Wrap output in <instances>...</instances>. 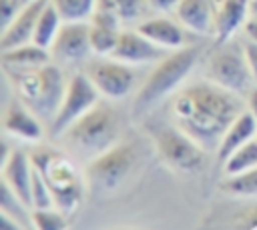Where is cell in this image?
Instances as JSON below:
<instances>
[{
	"mask_svg": "<svg viewBox=\"0 0 257 230\" xmlns=\"http://www.w3.org/2000/svg\"><path fill=\"white\" fill-rule=\"evenodd\" d=\"M171 112L177 126L207 150L219 146L225 130L245 110L239 94L207 80L181 88L173 96Z\"/></svg>",
	"mask_w": 257,
	"mask_h": 230,
	"instance_id": "obj_1",
	"label": "cell"
},
{
	"mask_svg": "<svg viewBox=\"0 0 257 230\" xmlns=\"http://www.w3.org/2000/svg\"><path fill=\"white\" fill-rule=\"evenodd\" d=\"M14 82L18 98L42 120L52 122L60 102L64 98L66 82L60 68L54 64H44L34 70L26 72H12L8 74Z\"/></svg>",
	"mask_w": 257,
	"mask_h": 230,
	"instance_id": "obj_2",
	"label": "cell"
},
{
	"mask_svg": "<svg viewBox=\"0 0 257 230\" xmlns=\"http://www.w3.org/2000/svg\"><path fill=\"white\" fill-rule=\"evenodd\" d=\"M199 54H201V46H183L161 58L137 92L135 110L145 112L163 98H167L169 94H173L197 64Z\"/></svg>",
	"mask_w": 257,
	"mask_h": 230,
	"instance_id": "obj_3",
	"label": "cell"
},
{
	"mask_svg": "<svg viewBox=\"0 0 257 230\" xmlns=\"http://www.w3.org/2000/svg\"><path fill=\"white\" fill-rule=\"evenodd\" d=\"M116 136H118L116 112L108 104L98 102L84 116H80L72 126L66 128V132L62 134V140L70 150L94 158L100 152L114 146Z\"/></svg>",
	"mask_w": 257,
	"mask_h": 230,
	"instance_id": "obj_4",
	"label": "cell"
},
{
	"mask_svg": "<svg viewBox=\"0 0 257 230\" xmlns=\"http://www.w3.org/2000/svg\"><path fill=\"white\" fill-rule=\"evenodd\" d=\"M32 166L48 184L54 206L64 214H72L82 200V180L76 166L62 154L50 148H38L30 154Z\"/></svg>",
	"mask_w": 257,
	"mask_h": 230,
	"instance_id": "obj_5",
	"label": "cell"
},
{
	"mask_svg": "<svg viewBox=\"0 0 257 230\" xmlns=\"http://www.w3.org/2000/svg\"><path fill=\"white\" fill-rule=\"evenodd\" d=\"M205 76L213 84L239 96L247 94L255 84L243 46L233 44L231 40L225 44H217V48L209 54L205 64Z\"/></svg>",
	"mask_w": 257,
	"mask_h": 230,
	"instance_id": "obj_6",
	"label": "cell"
},
{
	"mask_svg": "<svg viewBox=\"0 0 257 230\" xmlns=\"http://www.w3.org/2000/svg\"><path fill=\"white\" fill-rule=\"evenodd\" d=\"M135 158V148L131 144H114L88 160L84 170L86 182L94 190H114L133 170Z\"/></svg>",
	"mask_w": 257,
	"mask_h": 230,
	"instance_id": "obj_7",
	"label": "cell"
},
{
	"mask_svg": "<svg viewBox=\"0 0 257 230\" xmlns=\"http://www.w3.org/2000/svg\"><path fill=\"white\" fill-rule=\"evenodd\" d=\"M155 146L163 160L177 170L183 172H197L205 164V148L193 140L187 132L179 126H165L153 134Z\"/></svg>",
	"mask_w": 257,
	"mask_h": 230,
	"instance_id": "obj_8",
	"label": "cell"
},
{
	"mask_svg": "<svg viewBox=\"0 0 257 230\" xmlns=\"http://www.w3.org/2000/svg\"><path fill=\"white\" fill-rule=\"evenodd\" d=\"M100 92L92 84V80L86 74H72L66 82L64 98L60 102V108L50 122V134L62 136L68 126H72L80 116H84L92 106H96Z\"/></svg>",
	"mask_w": 257,
	"mask_h": 230,
	"instance_id": "obj_9",
	"label": "cell"
},
{
	"mask_svg": "<svg viewBox=\"0 0 257 230\" xmlns=\"http://www.w3.org/2000/svg\"><path fill=\"white\" fill-rule=\"evenodd\" d=\"M84 74L92 80L96 90L110 100L124 98L135 88V82H137V72L133 70V66L112 56L90 62Z\"/></svg>",
	"mask_w": 257,
	"mask_h": 230,
	"instance_id": "obj_10",
	"label": "cell"
},
{
	"mask_svg": "<svg viewBox=\"0 0 257 230\" xmlns=\"http://www.w3.org/2000/svg\"><path fill=\"white\" fill-rule=\"evenodd\" d=\"M52 56L62 62H80L90 52V22H64L52 48Z\"/></svg>",
	"mask_w": 257,
	"mask_h": 230,
	"instance_id": "obj_11",
	"label": "cell"
},
{
	"mask_svg": "<svg viewBox=\"0 0 257 230\" xmlns=\"http://www.w3.org/2000/svg\"><path fill=\"white\" fill-rule=\"evenodd\" d=\"M215 24L213 36L217 44L229 42L251 18V0H213Z\"/></svg>",
	"mask_w": 257,
	"mask_h": 230,
	"instance_id": "obj_12",
	"label": "cell"
},
{
	"mask_svg": "<svg viewBox=\"0 0 257 230\" xmlns=\"http://www.w3.org/2000/svg\"><path fill=\"white\" fill-rule=\"evenodd\" d=\"M169 52L165 48L157 46L155 42H151L147 36H143L135 28V30H120L118 44H116V48H114V52L110 56L120 60V62H126V64L135 66V64L159 62Z\"/></svg>",
	"mask_w": 257,
	"mask_h": 230,
	"instance_id": "obj_13",
	"label": "cell"
},
{
	"mask_svg": "<svg viewBox=\"0 0 257 230\" xmlns=\"http://www.w3.org/2000/svg\"><path fill=\"white\" fill-rule=\"evenodd\" d=\"M46 4H48V0H32V2H28L12 18V22L2 28L0 50H10V48H16V46L32 42L38 16H40V12L44 10Z\"/></svg>",
	"mask_w": 257,
	"mask_h": 230,
	"instance_id": "obj_14",
	"label": "cell"
},
{
	"mask_svg": "<svg viewBox=\"0 0 257 230\" xmlns=\"http://www.w3.org/2000/svg\"><path fill=\"white\" fill-rule=\"evenodd\" d=\"M32 160L20 150H14L8 154V158L2 162V176L4 182L12 188V192L22 200L24 206L32 208Z\"/></svg>",
	"mask_w": 257,
	"mask_h": 230,
	"instance_id": "obj_15",
	"label": "cell"
},
{
	"mask_svg": "<svg viewBox=\"0 0 257 230\" xmlns=\"http://www.w3.org/2000/svg\"><path fill=\"white\" fill-rule=\"evenodd\" d=\"M137 30L165 50H179L187 46V34H185L187 28L169 16H153L141 20L137 24Z\"/></svg>",
	"mask_w": 257,
	"mask_h": 230,
	"instance_id": "obj_16",
	"label": "cell"
},
{
	"mask_svg": "<svg viewBox=\"0 0 257 230\" xmlns=\"http://www.w3.org/2000/svg\"><path fill=\"white\" fill-rule=\"evenodd\" d=\"M4 130L16 138L22 140H40L42 138V124L40 118L20 100V102H10V106L4 112Z\"/></svg>",
	"mask_w": 257,
	"mask_h": 230,
	"instance_id": "obj_17",
	"label": "cell"
},
{
	"mask_svg": "<svg viewBox=\"0 0 257 230\" xmlns=\"http://www.w3.org/2000/svg\"><path fill=\"white\" fill-rule=\"evenodd\" d=\"M50 58H52L50 50L34 42H28V44H22L10 50H2V68L6 74L26 72V70H34L44 64H50Z\"/></svg>",
	"mask_w": 257,
	"mask_h": 230,
	"instance_id": "obj_18",
	"label": "cell"
},
{
	"mask_svg": "<svg viewBox=\"0 0 257 230\" xmlns=\"http://www.w3.org/2000/svg\"><path fill=\"white\" fill-rule=\"evenodd\" d=\"M177 20L193 34H213L215 10L213 0H181L177 10Z\"/></svg>",
	"mask_w": 257,
	"mask_h": 230,
	"instance_id": "obj_19",
	"label": "cell"
},
{
	"mask_svg": "<svg viewBox=\"0 0 257 230\" xmlns=\"http://www.w3.org/2000/svg\"><path fill=\"white\" fill-rule=\"evenodd\" d=\"M257 136V120L251 116L249 110L241 112L233 122L231 126L225 130L219 146H217V156L221 162H225L237 148H241L245 142H249L251 138Z\"/></svg>",
	"mask_w": 257,
	"mask_h": 230,
	"instance_id": "obj_20",
	"label": "cell"
},
{
	"mask_svg": "<svg viewBox=\"0 0 257 230\" xmlns=\"http://www.w3.org/2000/svg\"><path fill=\"white\" fill-rule=\"evenodd\" d=\"M64 20L60 18V14L56 12V8L52 6V2L48 0V4L44 6V10L40 12L38 16V22H36V28H34V36H32V42L50 50L60 28H62Z\"/></svg>",
	"mask_w": 257,
	"mask_h": 230,
	"instance_id": "obj_21",
	"label": "cell"
},
{
	"mask_svg": "<svg viewBox=\"0 0 257 230\" xmlns=\"http://www.w3.org/2000/svg\"><path fill=\"white\" fill-rule=\"evenodd\" d=\"M96 8L112 12L120 22H137L151 10L147 0H96Z\"/></svg>",
	"mask_w": 257,
	"mask_h": 230,
	"instance_id": "obj_22",
	"label": "cell"
},
{
	"mask_svg": "<svg viewBox=\"0 0 257 230\" xmlns=\"http://www.w3.org/2000/svg\"><path fill=\"white\" fill-rule=\"evenodd\" d=\"M64 22H90L96 0H50Z\"/></svg>",
	"mask_w": 257,
	"mask_h": 230,
	"instance_id": "obj_23",
	"label": "cell"
},
{
	"mask_svg": "<svg viewBox=\"0 0 257 230\" xmlns=\"http://www.w3.org/2000/svg\"><path fill=\"white\" fill-rule=\"evenodd\" d=\"M225 174L233 176V174H241L245 170H251L257 166V136L251 138L249 142H245L241 148H237L225 162Z\"/></svg>",
	"mask_w": 257,
	"mask_h": 230,
	"instance_id": "obj_24",
	"label": "cell"
},
{
	"mask_svg": "<svg viewBox=\"0 0 257 230\" xmlns=\"http://www.w3.org/2000/svg\"><path fill=\"white\" fill-rule=\"evenodd\" d=\"M30 222L36 230H66L68 218L62 210L54 208H34L30 212Z\"/></svg>",
	"mask_w": 257,
	"mask_h": 230,
	"instance_id": "obj_25",
	"label": "cell"
},
{
	"mask_svg": "<svg viewBox=\"0 0 257 230\" xmlns=\"http://www.w3.org/2000/svg\"><path fill=\"white\" fill-rule=\"evenodd\" d=\"M223 190L237 196H257V166L241 174L227 176V180L223 182Z\"/></svg>",
	"mask_w": 257,
	"mask_h": 230,
	"instance_id": "obj_26",
	"label": "cell"
},
{
	"mask_svg": "<svg viewBox=\"0 0 257 230\" xmlns=\"http://www.w3.org/2000/svg\"><path fill=\"white\" fill-rule=\"evenodd\" d=\"M32 208H56L52 192L38 170H32Z\"/></svg>",
	"mask_w": 257,
	"mask_h": 230,
	"instance_id": "obj_27",
	"label": "cell"
},
{
	"mask_svg": "<svg viewBox=\"0 0 257 230\" xmlns=\"http://www.w3.org/2000/svg\"><path fill=\"white\" fill-rule=\"evenodd\" d=\"M28 4V0H0V18H2V28L12 22V18Z\"/></svg>",
	"mask_w": 257,
	"mask_h": 230,
	"instance_id": "obj_28",
	"label": "cell"
},
{
	"mask_svg": "<svg viewBox=\"0 0 257 230\" xmlns=\"http://www.w3.org/2000/svg\"><path fill=\"white\" fill-rule=\"evenodd\" d=\"M243 50H245V58H247L251 76H253V80H255V84H257V42H251V40L245 38Z\"/></svg>",
	"mask_w": 257,
	"mask_h": 230,
	"instance_id": "obj_29",
	"label": "cell"
},
{
	"mask_svg": "<svg viewBox=\"0 0 257 230\" xmlns=\"http://www.w3.org/2000/svg\"><path fill=\"white\" fill-rule=\"evenodd\" d=\"M149 2V8L155 10V12H163V14H169V12H175L179 2L181 0H147Z\"/></svg>",
	"mask_w": 257,
	"mask_h": 230,
	"instance_id": "obj_30",
	"label": "cell"
},
{
	"mask_svg": "<svg viewBox=\"0 0 257 230\" xmlns=\"http://www.w3.org/2000/svg\"><path fill=\"white\" fill-rule=\"evenodd\" d=\"M243 32H245V38H247V40L257 42V16H251V18L245 22Z\"/></svg>",
	"mask_w": 257,
	"mask_h": 230,
	"instance_id": "obj_31",
	"label": "cell"
},
{
	"mask_svg": "<svg viewBox=\"0 0 257 230\" xmlns=\"http://www.w3.org/2000/svg\"><path fill=\"white\" fill-rule=\"evenodd\" d=\"M245 104H247V110L251 112V116L257 120V84L247 92V100H245Z\"/></svg>",
	"mask_w": 257,
	"mask_h": 230,
	"instance_id": "obj_32",
	"label": "cell"
},
{
	"mask_svg": "<svg viewBox=\"0 0 257 230\" xmlns=\"http://www.w3.org/2000/svg\"><path fill=\"white\" fill-rule=\"evenodd\" d=\"M251 16H257V0L251 2Z\"/></svg>",
	"mask_w": 257,
	"mask_h": 230,
	"instance_id": "obj_33",
	"label": "cell"
},
{
	"mask_svg": "<svg viewBox=\"0 0 257 230\" xmlns=\"http://www.w3.org/2000/svg\"><path fill=\"white\" fill-rule=\"evenodd\" d=\"M118 230H135V228H118Z\"/></svg>",
	"mask_w": 257,
	"mask_h": 230,
	"instance_id": "obj_34",
	"label": "cell"
},
{
	"mask_svg": "<svg viewBox=\"0 0 257 230\" xmlns=\"http://www.w3.org/2000/svg\"><path fill=\"white\" fill-rule=\"evenodd\" d=\"M28 2H32V0H28Z\"/></svg>",
	"mask_w": 257,
	"mask_h": 230,
	"instance_id": "obj_35",
	"label": "cell"
}]
</instances>
